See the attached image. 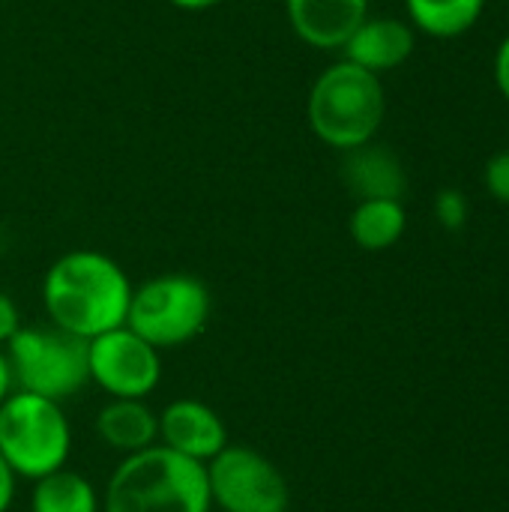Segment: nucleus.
<instances>
[{"label": "nucleus", "mask_w": 509, "mask_h": 512, "mask_svg": "<svg viewBox=\"0 0 509 512\" xmlns=\"http://www.w3.org/2000/svg\"><path fill=\"white\" fill-rule=\"evenodd\" d=\"M0 456L18 480H39L66 468L72 429L60 402L12 390L0 402Z\"/></svg>", "instance_id": "nucleus-4"}, {"label": "nucleus", "mask_w": 509, "mask_h": 512, "mask_svg": "<svg viewBox=\"0 0 509 512\" xmlns=\"http://www.w3.org/2000/svg\"><path fill=\"white\" fill-rule=\"evenodd\" d=\"M30 512H102V498L87 477L60 468L48 477L33 480Z\"/></svg>", "instance_id": "nucleus-16"}, {"label": "nucleus", "mask_w": 509, "mask_h": 512, "mask_svg": "<svg viewBox=\"0 0 509 512\" xmlns=\"http://www.w3.org/2000/svg\"><path fill=\"white\" fill-rule=\"evenodd\" d=\"M15 390V381H12V369H9V360H6V351L0 348V402Z\"/></svg>", "instance_id": "nucleus-22"}, {"label": "nucleus", "mask_w": 509, "mask_h": 512, "mask_svg": "<svg viewBox=\"0 0 509 512\" xmlns=\"http://www.w3.org/2000/svg\"><path fill=\"white\" fill-rule=\"evenodd\" d=\"M159 444L207 465L228 447L225 420L198 399H174L159 411Z\"/></svg>", "instance_id": "nucleus-9"}, {"label": "nucleus", "mask_w": 509, "mask_h": 512, "mask_svg": "<svg viewBox=\"0 0 509 512\" xmlns=\"http://www.w3.org/2000/svg\"><path fill=\"white\" fill-rule=\"evenodd\" d=\"M417 48V30L390 15H369L342 45V57L384 75L390 69H399Z\"/></svg>", "instance_id": "nucleus-11"}, {"label": "nucleus", "mask_w": 509, "mask_h": 512, "mask_svg": "<svg viewBox=\"0 0 509 512\" xmlns=\"http://www.w3.org/2000/svg\"><path fill=\"white\" fill-rule=\"evenodd\" d=\"M90 384L111 399H147L162 378V357L132 327H114L87 339Z\"/></svg>", "instance_id": "nucleus-8"}, {"label": "nucleus", "mask_w": 509, "mask_h": 512, "mask_svg": "<svg viewBox=\"0 0 509 512\" xmlns=\"http://www.w3.org/2000/svg\"><path fill=\"white\" fill-rule=\"evenodd\" d=\"M405 228H408V213H405V204L396 198L357 201L348 219L351 240L366 252H384L396 246L405 237Z\"/></svg>", "instance_id": "nucleus-14"}, {"label": "nucleus", "mask_w": 509, "mask_h": 512, "mask_svg": "<svg viewBox=\"0 0 509 512\" xmlns=\"http://www.w3.org/2000/svg\"><path fill=\"white\" fill-rule=\"evenodd\" d=\"M483 186L486 192L501 201V204H509V147L507 150H498L486 168H483Z\"/></svg>", "instance_id": "nucleus-18"}, {"label": "nucleus", "mask_w": 509, "mask_h": 512, "mask_svg": "<svg viewBox=\"0 0 509 512\" xmlns=\"http://www.w3.org/2000/svg\"><path fill=\"white\" fill-rule=\"evenodd\" d=\"M468 216H471V204L462 189H441L435 195V222L444 231H462L468 225Z\"/></svg>", "instance_id": "nucleus-17"}, {"label": "nucleus", "mask_w": 509, "mask_h": 512, "mask_svg": "<svg viewBox=\"0 0 509 512\" xmlns=\"http://www.w3.org/2000/svg\"><path fill=\"white\" fill-rule=\"evenodd\" d=\"M96 435L108 450L132 456L159 444V414L147 399H111L96 414Z\"/></svg>", "instance_id": "nucleus-13"}, {"label": "nucleus", "mask_w": 509, "mask_h": 512, "mask_svg": "<svg viewBox=\"0 0 509 512\" xmlns=\"http://www.w3.org/2000/svg\"><path fill=\"white\" fill-rule=\"evenodd\" d=\"M339 174L357 201H369V198L402 201L408 192V171H405L402 159L390 147L375 144V141L345 150Z\"/></svg>", "instance_id": "nucleus-12"}, {"label": "nucleus", "mask_w": 509, "mask_h": 512, "mask_svg": "<svg viewBox=\"0 0 509 512\" xmlns=\"http://www.w3.org/2000/svg\"><path fill=\"white\" fill-rule=\"evenodd\" d=\"M207 468L162 444L123 456L105 492L102 512H210Z\"/></svg>", "instance_id": "nucleus-2"}, {"label": "nucleus", "mask_w": 509, "mask_h": 512, "mask_svg": "<svg viewBox=\"0 0 509 512\" xmlns=\"http://www.w3.org/2000/svg\"><path fill=\"white\" fill-rule=\"evenodd\" d=\"M132 282L105 252L75 249L60 255L42 279L48 321L72 336L93 339L126 324Z\"/></svg>", "instance_id": "nucleus-1"}, {"label": "nucleus", "mask_w": 509, "mask_h": 512, "mask_svg": "<svg viewBox=\"0 0 509 512\" xmlns=\"http://www.w3.org/2000/svg\"><path fill=\"white\" fill-rule=\"evenodd\" d=\"M387 114V93L381 75L351 63H330L312 84L306 99V120L315 138L339 153L375 141Z\"/></svg>", "instance_id": "nucleus-3"}, {"label": "nucleus", "mask_w": 509, "mask_h": 512, "mask_svg": "<svg viewBox=\"0 0 509 512\" xmlns=\"http://www.w3.org/2000/svg\"><path fill=\"white\" fill-rule=\"evenodd\" d=\"M3 351L15 390H27L63 405L90 384L87 339L54 324L21 327Z\"/></svg>", "instance_id": "nucleus-6"}, {"label": "nucleus", "mask_w": 509, "mask_h": 512, "mask_svg": "<svg viewBox=\"0 0 509 512\" xmlns=\"http://www.w3.org/2000/svg\"><path fill=\"white\" fill-rule=\"evenodd\" d=\"M210 291L189 273H162L132 288L126 327L153 348H180L198 339L210 321Z\"/></svg>", "instance_id": "nucleus-5"}, {"label": "nucleus", "mask_w": 509, "mask_h": 512, "mask_svg": "<svg viewBox=\"0 0 509 512\" xmlns=\"http://www.w3.org/2000/svg\"><path fill=\"white\" fill-rule=\"evenodd\" d=\"M21 327L24 324H21V312H18L15 300L0 291V348H6Z\"/></svg>", "instance_id": "nucleus-19"}, {"label": "nucleus", "mask_w": 509, "mask_h": 512, "mask_svg": "<svg viewBox=\"0 0 509 512\" xmlns=\"http://www.w3.org/2000/svg\"><path fill=\"white\" fill-rule=\"evenodd\" d=\"M168 3L177 6V9H183V12H204V9L219 6L222 0H168Z\"/></svg>", "instance_id": "nucleus-23"}, {"label": "nucleus", "mask_w": 509, "mask_h": 512, "mask_svg": "<svg viewBox=\"0 0 509 512\" xmlns=\"http://www.w3.org/2000/svg\"><path fill=\"white\" fill-rule=\"evenodd\" d=\"M285 12L300 42L339 51L369 18V0H285Z\"/></svg>", "instance_id": "nucleus-10"}, {"label": "nucleus", "mask_w": 509, "mask_h": 512, "mask_svg": "<svg viewBox=\"0 0 509 512\" xmlns=\"http://www.w3.org/2000/svg\"><path fill=\"white\" fill-rule=\"evenodd\" d=\"M210 501L222 512H288L291 486L273 459L264 453L228 444L207 465Z\"/></svg>", "instance_id": "nucleus-7"}, {"label": "nucleus", "mask_w": 509, "mask_h": 512, "mask_svg": "<svg viewBox=\"0 0 509 512\" xmlns=\"http://www.w3.org/2000/svg\"><path fill=\"white\" fill-rule=\"evenodd\" d=\"M408 24L432 39H456L477 27L486 0H405Z\"/></svg>", "instance_id": "nucleus-15"}, {"label": "nucleus", "mask_w": 509, "mask_h": 512, "mask_svg": "<svg viewBox=\"0 0 509 512\" xmlns=\"http://www.w3.org/2000/svg\"><path fill=\"white\" fill-rule=\"evenodd\" d=\"M495 84H498L504 102L509 105V33L495 51Z\"/></svg>", "instance_id": "nucleus-20"}, {"label": "nucleus", "mask_w": 509, "mask_h": 512, "mask_svg": "<svg viewBox=\"0 0 509 512\" xmlns=\"http://www.w3.org/2000/svg\"><path fill=\"white\" fill-rule=\"evenodd\" d=\"M15 474L12 468L6 465V459L0 456V512H9L12 501H15Z\"/></svg>", "instance_id": "nucleus-21"}]
</instances>
